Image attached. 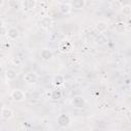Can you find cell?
Wrapping results in <instances>:
<instances>
[{
	"mask_svg": "<svg viewBox=\"0 0 131 131\" xmlns=\"http://www.w3.org/2000/svg\"><path fill=\"white\" fill-rule=\"evenodd\" d=\"M11 63H12L13 66L18 67V66H21L23 60H21V58H20V57H18V56H14V57H12V58H11Z\"/></svg>",
	"mask_w": 131,
	"mask_h": 131,
	"instance_id": "obj_21",
	"label": "cell"
},
{
	"mask_svg": "<svg viewBox=\"0 0 131 131\" xmlns=\"http://www.w3.org/2000/svg\"><path fill=\"white\" fill-rule=\"evenodd\" d=\"M5 77L7 81H13L17 77V73L14 69H7L5 71Z\"/></svg>",
	"mask_w": 131,
	"mask_h": 131,
	"instance_id": "obj_13",
	"label": "cell"
},
{
	"mask_svg": "<svg viewBox=\"0 0 131 131\" xmlns=\"http://www.w3.org/2000/svg\"><path fill=\"white\" fill-rule=\"evenodd\" d=\"M95 41H96V43L98 45H105L107 43V38L103 34H98V36L96 37V40Z\"/></svg>",
	"mask_w": 131,
	"mask_h": 131,
	"instance_id": "obj_18",
	"label": "cell"
},
{
	"mask_svg": "<svg viewBox=\"0 0 131 131\" xmlns=\"http://www.w3.org/2000/svg\"><path fill=\"white\" fill-rule=\"evenodd\" d=\"M56 123L60 128H68L71 125V118L67 114H60L56 118Z\"/></svg>",
	"mask_w": 131,
	"mask_h": 131,
	"instance_id": "obj_1",
	"label": "cell"
},
{
	"mask_svg": "<svg viewBox=\"0 0 131 131\" xmlns=\"http://www.w3.org/2000/svg\"><path fill=\"white\" fill-rule=\"evenodd\" d=\"M40 56L43 60H50L53 57V52L49 48H43L40 51Z\"/></svg>",
	"mask_w": 131,
	"mask_h": 131,
	"instance_id": "obj_11",
	"label": "cell"
},
{
	"mask_svg": "<svg viewBox=\"0 0 131 131\" xmlns=\"http://www.w3.org/2000/svg\"><path fill=\"white\" fill-rule=\"evenodd\" d=\"M0 115H1L2 119H4V120H10V119L13 118L14 112H13L12 108H10L8 106H3V108L0 112Z\"/></svg>",
	"mask_w": 131,
	"mask_h": 131,
	"instance_id": "obj_6",
	"label": "cell"
},
{
	"mask_svg": "<svg viewBox=\"0 0 131 131\" xmlns=\"http://www.w3.org/2000/svg\"><path fill=\"white\" fill-rule=\"evenodd\" d=\"M36 131H39V130H36Z\"/></svg>",
	"mask_w": 131,
	"mask_h": 131,
	"instance_id": "obj_27",
	"label": "cell"
},
{
	"mask_svg": "<svg viewBox=\"0 0 131 131\" xmlns=\"http://www.w3.org/2000/svg\"><path fill=\"white\" fill-rule=\"evenodd\" d=\"M110 5H111V7L112 8H116V9H121L122 8V6H123V4H122V2L121 1H118V0H115V1H112L111 3H110Z\"/></svg>",
	"mask_w": 131,
	"mask_h": 131,
	"instance_id": "obj_20",
	"label": "cell"
},
{
	"mask_svg": "<svg viewBox=\"0 0 131 131\" xmlns=\"http://www.w3.org/2000/svg\"><path fill=\"white\" fill-rule=\"evenodd\" d=\"M3 106H4V104H3V102H2V100L0 99V112H1V110L3 108Z\"/></svg>",
	"mask_w": 131,
	"mask_h": 131,
	"instance_id": "obj_24",
	"label": "cell"
},
{
	"mask_svg": "<svg viewBox=\"0 0 131 131\" xmlns=\"http://www.w3.org/2000/svg\"><path fill=\"white\" fill-rule=\"evenodd\" d=\"M107 23L103 21V20H99L95 24V30L99 33V34H103L106 30H107Z\"/></svg>",
	"mask_w": 131,
	"mask_h": 131,
	"instance_id": "obj_12",
	"label": "cell"
},
{
	"mask_svg": "<svg viewBox=\"0 0 131 131\" xmlns=\"http://www.w3.org/2000/svg\"><path fill=\"white\" fill-rule=\"evenodd\" d=\"M91 131H100V130H99L98 128H92V129H91Z\"/></svg>",
	"mask_w": 131,
	"mask_h": 131,
	"instance_id": "obj_26",
	"label": "cell"
},
{
	"mask_svg": "<svg viewBox=\"0 0 131 131\" xmlns=\"http://www.w3.org/2000/svg\"><path fill=\"white\" fill-rule=\"evenodd\" d=\"M6 36H7L8 40H11V41L12 40H16L19 37V31L16 28L11 27L6 31Z\"/></svg>",
	"mask_w": 131,
	"mask_h": 131,
	"instance_id": "obj_9",
	"label": "cell"
},
{
	"mask_svg": "<svg viewBox=\"0 0 131 131\" xmlns=\"http://www.w3.org/2000/svg\"><path fill=\"white\" fill-rule=\"evenodd\" d=\"M10 97L15 102H21L26 99V93L20 89H13L10 93Z\"/></svg>",
	"mask_w": 131,
	"mask_h": 131,
	"instance_id": "obj_2",
	"label": "cell"
},
{
	"mask_svg": "<svg viewBox=\"0 0 131 131\" xmlns=\"http://www.w3.org/2000/svg\"><path fill=\"white\" fill-rule=\"evenodd\" d=\"M85 103H86L85 98L82 95H75L71 99V104L75 108H83L85 106Z\"/></svg>",
	"mask_w": 131,
	"mask_h": 131,
	"instance_id": "obj_3",
	"label": "cell"
},
{
	"mask_svg": "<svg viewBox=\"0 0 131 131\" xmlns=\"http://www.w3.org/2000/svg\"><path fill=\"white\" fill-rule=\"evenodd\" d=\"M121 11L123 12L124 15H130L131 14V5L129 4H126V5H123L122 8H121Z\"/></svg>",
	"mask_w": 131,
	"mask_h": 131,
	"instance_id": "obj_19",
	"label": "cell"
},
{
	"mask_svg": "<svg viewBox=\"0 0 131 131\" xmlns=\"http://www.w3.org/2000/svg\"><path fill=\"white\" fill-rule=\"evenodd\" d=\"M52 83L55 85V86H61V85H63V83H64V78H63V76L62 75H55L54 77H53V79H52Z\"/></svg>",
	"mask_w": 131,
	"mask_h": 131,
	"instance_id": "obj_16",
	"label": "cell"
},
{
	"mask_svg": "<svg viewBox=\"0 0 131 131\" xmlns=\"http://www.w3.org/2000/svg\"><path fill=\"white\" fill-rule=\"evenodd\" d=\"M58 10L62 14H69L72 11V6L70 2H59L58 3Z\"/></svg>",
	"mask_w": 131,
	"mask_h": 131,
	"instance_id": "obj_8",
	"label": "cell"
},
{
	"mask_svg": "<svg viewBox=\"0 0 131 131\" xmlns=\"http://www.w3.org/2000/svg\"><path fill=\"white\" fill-rule=\"evenodd\" d=\"M37 79H38V76H37V74L34 73V72H28V73H26L25 76H24V81H25L26 83H28V84H33V83H35V82L37 81Z\"/></svg>",
	"mask_w": 131,
	"mask_h": 131,
	"instance_id": "obj_10",
	"label": "cell"
},
{
	"mask_svg": "<svg viewBox=\"0 0 131 131\" xmlns=\"http://www.w3.org/2000/svg\"><path fill=\"white\" fill-rule=\"evenodd\" d=\"M5 4V2H4V0H0V7H2L3 5Z\"/></svg>",
	"mask_w": 131,
	"mask_h": 131,
	"instance_id": "obj_25",
	"label": "cell"
},
{
	"mask_svg": "<svg viewBox=\"0 0 131 131\" xmlns=\"http://www.w3.org/2000/svg\"><path fill=\"white\" fill-rule=\"evenodd\" d=\"M114 31L117 33V34H123L126 32V24L123 23V21H120V23H117L115 26H114Z\"/></svg>",
	"mask_w": 131,
	"mask_h": 131,
	"instance_id": "obj_15",
	"label": "cell"
},
{
	"mask_svg": "<svg viewBox=\"0 0 131 131\" xmlns=\"http://www.w3.org/2000/svg\"><path fill=\"white\" fill-rule=\"evenodd\" d=\"M61 96H62V92H61L58 88H56V89H54V90L51 91V94H50L51 99H53V100H58V99L61 98Z\"/></svg>",
	"mask_w": 131,
	"mask_h": 131,
	"instance_id": "obj_17",
	"label": "cell"
},
{
	"mask_svg": "<svg viewBox=\"0 0 131 131\" xmlns=\"http://www.w3.org/2000/svg\"><path fill=\"white\" fill-rule=\"evenodd\" d=\"M4 25H5V23H4V20H3L2 18H0V29H3V27H4Z\"/></svg>",
	"mask_w": 131,
	"mask_h": 131,
	"instance_id": "obj_23",
	"label": "cell"
},
{
	"mask_svg": "<svg viewBox=\"0 0 131 131\" xmlns=\"http://www.w3.org/2000/svg\"><path fill=\"white\" fill-rule=\"evenodd\" d=\"M1 47H2V49L7 50V49H9V48L11 47V45H10L9 41H3V42L1 43Z\"/></svg>",
	"mask_w": 131,
	"mask_h": 131,
	"instance_id": "obj_22",
	"label": "cell"
},
{
	"mask_svg": "<svg viewBox=\"0 0 131 131\" xmlns=\"http://www.w3.org/2000/svg\"><path fill=\"white\" fill-rule=\"evenodd\" d=\"M71 6H72V9H82L85 7L86 5V1L84 0H75V1H72L70 2Z\"/></svg>",
	"mask_w": 131,
	"mask_h": 131,
	"instance_id": "obj_14",
	"label": "cell"
},
{
	"mask_svg": "<svg viewBox=\"0 0 131 131\" xmlns=\"http://www.w3.org/2000/svg\"><path fill=\"white\" fill-rule=\"evenodd\" d=\"M36 6H37V1L35 0H24L20 2V7L25 11L33 10L34 8H36Z\"/></svg>",
	"mask_w": 131,
	"mask_h": 131,
	"instance_id": "obj_5",
	"label": "cell"
},
{
	"mask_svg": "<svg viewBox=\"0 0 131 131\" xmlns=\"http://www.w3.org/2000/svg\"><path fill=\"white\" fill-rule=\"evenodd\" d=\"M72 49H73V44L69 40L61 41L58 45V51L61 53H69L72 51Z\"/></svg>",
	"mask_w": 131,
	"mask_h": 131,
	"instance_id": "obj_4",
	"label": "cell"
},
{
	"mask_svg": "<svg viewBox=\"0 0 131 131\" xmlns=\"http://www.w3.org/2000/svg\"><path fill=\"white\" fill-rule=\"evenodd\" d=\"M53 24V19L50 15H45L40 18V26L43 29H49Z\"/></svg>",
	"mask_w": 131,
	"mask_h": 131,
	"instance_id": "obj_7",
	"label": "cell"
}]
</instances>
